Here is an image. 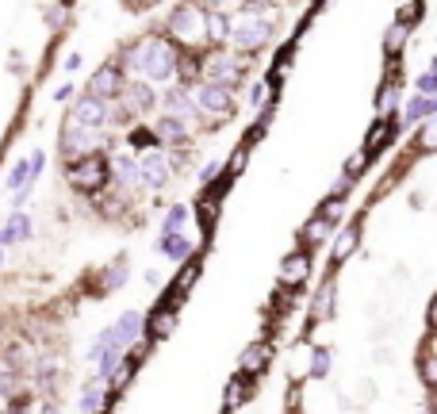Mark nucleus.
Returning <instances> with one entry per match:
<instances>
[{
	"label": "nucleus",
	"mask_w": 437,
	"mask_h": 414,
	"mask_svg": "<svg viewBox=\"0 0 437 414\" xmlns=\"http://www.w3.org/2000/svg\"><path fill=\"white\" fill-rule=\"evenodd\" d=\"M127 62H131V69H142V73H150L154 81H166L177 66V54L161 39H146L142 46H134V54Z\"/></svg>",
	"instance_id": "f257e3e1"
},
{
	"label": "nucleus",
	"mask_w": 437,
	"mask_h": 414,
	"mask_svg": "<svg viewBox=\"0 0 437 414\" xmlns=\"http://www.w3.org/2000/svg\"><path fill=\"white\" fill-rule=\"evenodd\" d=\"M119 357H123V349H119V341L112 338V330H107V334H100V341L92 345L89 361H92V368H96L100 376H107V372H112V365H116Z\"/></svg>",
	"instance_id": "f03ea898"
},
{
	"label": "nucleus",
	"mask_w": 437,
	"mask_h": 414,
	"mask_svg": "<svg viewBox=\"0 0 437 414\" xmlns=\"http://www.w3.org/2000/svg\"><path fill=\"white\" fill-rule=\"evenodd\" d=\"M104 177H107L104 161H100V158H89V161H81V165H77L73 173H69V181H73L77 188L92 192V188H100V184H104Z\"/></svg>",
	"instance_id": "7ed1b4c3"
},
{
	"label": "nucleus",
	"mask_w": 437,
	"mask_h": 414,
	"mask_svg": "<svg viewBox=\"0 0 437 414\" xmlns=\"http://www.w3.org/2000/svg\"><path fill=\"white\" fill-rule=\"evenodd\" d=\"M139 177H146V184H166L169 181V158L161 154V150H150L146 158L139 161Z\"/></svg>",
	"instance_id": "20e7f679"
},
{
	"label": "nucleus",
	"mask_w": 437,
	"mask_h": 414,
	"mask_svg": "<svg viewBox=\"0 0 437 414\" xmlns=\"http://www.w3.org/2000/svg\"><path fill=\"white\" fill-rule=\"evenodd\" d=\"M66 154H89L92 146H100V134L92 131V127H81V123H73V127H66Z\"/></svg>",
	"instance_id": "39448f33"
},
{
	"label": "nucleus",
	"mask_w": 437,
	"mask_h": 414,
	"mask_svg": "<svg viewBox=\"0 0 437 414\" xmlns=\"http://www.w3.org/2000/svg\"><path fill=\"white\" fill-rule=\"evenodd\" d=\"M196 108H204V111H231V92L223 89V84H199V104Z\"/></svg>",
	"instance_id": "423d86ee"
},
{
	"label": "nucleus",
	"mask_w": 437,
	"mask_h": 414,
	"mask_svg": "<svg viewBox=\"0 0 437 414\" xmlns=\"http://www.w3.org/2000/svg\"><path fill=\"white\" fill-rule=\"evenodd\" d=\"M77 123L81 127H96V123H104L107 119V108H104V100L100 96H89V100H81V104H77Z\"/></svg>",
	"instance_id": "0eeeda50"
},
{
	"label": "nucleus",
	"mask_w": 437,
	"mask_h": 414,
	"mask_svg": "<svg viewBox=\"0 0 437 414\" xmlns=\"http://www.w3.org/2000/svg\"><path fill=\"white\" fill-rule=\"evenodd\" d=\"M139 330H142V315H139V311H127V315L119 318L116 326H112V338H116V341H119V349H123L127 341L139 338Z\"/></svg>",
	"instance_id": "6e6552de"
},
{
	"label": "nucleus",
	"mask_w": 437,
	"mask_h": 414,
	"mask_svg": "<svg viewBox=\"0 0 437 414\" xmlns=\"http://www.w3.org/2000/svg\"><path fill=\"white\" fill-rule=\"evenodd\" d=\"M199 12L196 8H181L173 16V35H181V39H196V31H199Z\"/></svg>",
	"instance_id": "1a4fd4ad"
},
{
	"label": "nucleus",
	"mask_w": 437,
	"mask_h": 414,
	"mask_svg": "<svg viewBox=\"0 0 437 414\" xmlns=\"http://www.w3.org/2000/svg\"><path fill=\"white\" fill-rule=\"evenodd\" d=\"M265 39H269V24H249V19H246V24L238 27V46H242V50L261 46Z\"/></svg>",
	"instance_id": "9d476101"
},
{
	"label": "nucleus",
	"mask_w": 437,
	"mask_h": 414,
	"mask_svg": "<svg viewBox=\"0 0 437 414\" xmlns=\"http://www.w3.org/2000/svg\"><path fill=\"white\" fill-rule=\"evenodd\" d=\"M27 234H31V223H27V215H12L8 223H4V231H0V246H4V242H24Z\"/></svg>",
	"instance_id": "9b49d317"
},
{
	"label": "nucleus",
	"mask_w": 437,
	"mask_h": 414,
	"mask_svg": "<svg viewBox=\"0 0 437 414\" xmlns=\"http://www.w3.org/2000/svg\"><path fill=\"white\" fill-rule=\"evenodd\" d=\"M112 92H119V73L116 69H100L96 77H92V96H112Z\"/></svg>",
	"instance_id": "f8f14e48"
},
{
	"label": "nucleus",
	"mask_w": 437,
	"mask_h": 414,
	"mask_svg": "<svg viewBox=\"0 0 437 414\" xmlns=\"http://www.w3.org/2000/svg\"><path fill=\"white\" fill-rule=\"evenodd\" d=\"M157 249L161 253H169V257H184L192 249V238H181V234H166V238L157 242Z\"/></svg>",
	"instance_id": "ddd939ff"
},
{
	"label": "nucleus",
	"mask_w": 437,
	"mask_h": 414,
	"mask_svg": "<svg viewBox=\"0 0 437 414\" xmlns=\"http://www.w3.org/2000/svg\"><path fill=\"white\" fill-rule=\"evenodd\" d=\"M284 284H299L307 276V257L303 253H296V257H288V261H284Z\"/></svg>",
	"instance_id": "4468645a"
},
{
	"label": "nucleus",
	"mask_w": 437,
	"mask_h": 414,
	"mask_svg": "<svg viewBox=\"0 0 437 414\" xmlns=\"http://www.w3.org/2000/svg\"><path fill=\"white\" fill-rule=\"evenodd\" d=\"M166 108H173L177 111V116H181V119H192V116H196V104H192V100L188 96H184V92H169V96H166Z\"/></svg>",
	"instance_id": "2eb2a0df"
},
{
	"label": "nucleus",
	"mask_w": 437,
	"mask_h": 414,
	"mask_svg": "<svg viewBox=\"0 0 437 414\" xmlns=\"http://www.w3.org/2000/svg\"><path fill=\"white\" fill-rule=\"evenodd\" d=\"M104 403V380H92L89 388H84V399H81V411L84 414H96V406Z\"/></svg>",
	"instance_id": "dca6fc26"
},
{
	"label": "nucleus",
	"mask_w": 437,
	"mask_h": 414,
	"mask_svg": "<svg viewBox=\"0 0 437 414\" xmlns=\"http://www.w3.org/2000/svg\"><path fill=\"white\" fill-rule=\"evenodd\" d=\"M116 177L123 184H134V181H139V161H134L131 154H119V158H116Z\"/></svg>",
	"instance_id": "f3484780"
},
{
	"label": "nucleus",
	"mask_w": 437,
	"mask_h": 414,
	"mask_svg": "<svg viewBox=\"0 0 437 414\" xmlns=\"http://www.w3.org/2000/svg\"><path fill=\"white\" fill-rule=\"evenodd\" d=\"M150 100H154V96H150V92L142 89V84H131V89H127V108H131V111H142V108L150 104Z\"/></svg>",
	"instance_id": "a211bd4d"
},
{
	"label": "nucleus",
	"mask_w": 437,
	"mask_h": 414,
	"mask_svg": "<svg viewBox=\"0 0 437 414\" xmlns=\"http://www.w3.org/2000/svg\"><path fill=\"white\" fill-rule=\"evenodd\" d=\"M265 357H269V349H265V345L246 349V353H242V368H246V372H249V368H261V365H265Z\"/></svg>",
	"instance_id": "6ab92c4d"
},
{
	"label": "nucleus",
	"mask_w": 437,
	"mask_h": 414,
	"mask_svg": "<svg viewBox=\"0 0 437 414\" xmlns=\"http://www.w3.org/2000/svg\"><path fill=\"white\" fill-rule=\"evenodd\" d=\"M211 73L223 77V81H234V77H238V66H234L231 58H215V62H211Z\"/></svg>",
	"instance_id": "aec40b11"
},
{
	"label": "nucleus",
	"mask_w": 437,
	"mask_h": 414,
	"mask_svg": "<svg viewBox=\"0 0 437 414\" xmlns=\"http://www.w3.org/2000/svg\"><path fill=\"white\" fill-rule=\"evenodd\" d=\"M426 111H434V100H411V104H407V123L426 119Z\"/></svg>",
	"instance_id": "412c9836"
},
{
	"label": "nucleus",
	"mask_w": 437,
	"mask_h": 414,
	"mask_svg": "<svg viewBox=\"0 0 437 414\" xmlns=\"http://www.w3.org/2000/svg\"><path fill=\"white\" fill-rule=\"evenodd\" d=\"M27 181H31V165H27V161H16V165H12L8 184H12V188H24Z\"/></svg>",
	"instance_id": "4be33fe9"
},
{
	"label": "nucleus",
	"mask_w": 437,
	"mask_h": 414,
	"mask_svg": "<svg viewBox=\"0 0 437 414\" xmlns=\"http://www.w3.org/2000/svg\"><path fill=\"white\" fill-rule=\"evenodd\" d=\"M353 246H357V226H349L346 234L338 238V246H334V253L338 257H346V253H353Z\"/></svg>",
	"instance_id": "5701e85b"
},
{
	"label": "nucleus",
	"mask_w": 437,
	"mask_h": 414,
	"mask_svg": "<svg viewBox=\"0 0 437 414\" xmlns=\"http://www.w3.org/2000/svg\"><path fill=\"white\" fill-rule=\"evenodd\" d=\"M184 219H188V207H173L166 215V234H177V226H181Z\"/></svg>",
	"instance_id": "b1692460"
},
{
	"label": "nucleus",
	"mask_w": 437,
	"mask_h": 414,
	"mask_svg": "<svg viewBox=\"0 0 437 414\" xmlns=\"http://www.w3.org/2000/svg\"><path fill=\"white\" fill-rule=\"evenodd\" d=\"M157 134H161V138H181L184 127L177 123V119H161V123H157Z\"/></svg>",
	"instance_id": "393cba45"
},
{
	"label": "nucleus",
	"mask_w": 437,
	"mask_h": 414,
	"mask_svg": "<svg viewBox=\"0 0 437 414\" xmlns=\"http://www.w3.org/2000/svg\"><path fill=\"white\" fill-rule=\"evenodd\" d=\"M211 35H215V39H226V35H231V24H226L223 16H215L211 19Z\"/></svg>",
	"instance_id": "a878e982"
},
{
	"label": "nucleus",
	"mask_w": 437,
	"mask_h": 414,
	"mask_svg": "<svg viewBox=\"0 0 437 414\" xmlns=\"http://www.w3.org/2000/svg\"><path fill=\"white\" fill-rule=\"evenodd\" d=\"M403 35H407V24L391 27V31H388V50H395V46H399V42H403Z\"/></svg>",
	"instance_id": "bb28decb"
},
{
	"label": "nucleus",
	"mask_w": 437,
	"mask_h": 414,
	"mask_svg": "<svg viewBox=\"0 0 437 414\" xmlns=\"http://www.w3.org/2000/svg\"><path fill=\"white\" fill-rule=\"evenodd\" d=\"M326 231H330V223H326V219H319V223H311V226H307V234H311V238H322Z\"/></svg>",
	"instance_id": "cd10ccee"
},
{
	"label": "nucleus",
	"mask_w": 437,
	"mask_h": 414,
	"mask_svg": "<svg viewBox=\"0 0 437 414\" xmlns=\"http://www.w3.org/2000/svg\"><path fill=\"white\" fill-rule=\"evenodd\" d=\"M326 361H330V357H326V349H319V353H314V376L326 372Z\"/></svg>",
	"instance_id": "c85d7f7f"
},
{
	"label": "nucleus",
	"mask_w": 437,
	"mask_h": 414,
	"mask_svg": "<svg viewBox=\"0 0 437 414\" xmlns=\"http://www.w3.org/2000/svg\"><path fill=\"white\" fill-rule=\"evenodd\" d=\"M169 326H173V315H157V323H154V330H157V334H166Z\"/></svg>",
	"instance_id": "c756f323"
},
{
	"label": "nucleus",
	"mask_w": 437,
	"mask_h": 414,
	"mask_svg": "<svg viewBox=\"0 0 437 414\" xmlns=\"http://www.w3.org/2000/svg\"><path fill=\"white\" fill-rule=\"evenodd\" d=\"M418 89H422V92H426V96H429V92L437 89V84H434V73H426V77H422V81H418Z\"/></svg>",
	"instance_id": "7c9ffc66"
},
{
	"label": "nucleus",
	"mask_w": 437,
	"mask_h": 414,
	"mask_svg": "<svg viewBox=\"0 0 437 414\" xmlns=\"http://www.w3.org/2000/svg\"><path fill=\"white\" fill-rule=\"evenodd\" d=\"M12 388H16V384H12V376H8V372H0V395H8Z\"/></svg>",
	"instance_id": "2f4dec72"
},
{
	"label": "nucleus",
	"mask_w": 437,
	"mask_h": 414,
	"mask_svg": "<svg viewBox=\"0 0 437 414\" xmlns=\"http://www.w3.org/2000/svg\"><path fill=\"white\" fill-rule=\"evenodd\" d=\"M361 165H364V158H353V161L346 165V177H357V173H361Z\"/></svg>",
	"instance_id": "473e14b6"
},
{
	"label": "nucleus",
	"mask_w": 437,
	"mask_h": 414,
	"mask_svg": "<svg viewBox=\"0 0 437 414\" xmlns=\"http://www.w3.org/2000/svg\"><path fill=\"white\" fill-rule=\"evenodd\" d=\"M0 265H4V249H0Z\"/></svg>",
	"instance_id": "72a5a7b5"
},
{
	"label": "nucleus",
	"mask_w": 437,
	"mask_h": 414,
	"mask_svg": "<svg viewBox=\"0 0 437 414\" xmlns=\"http://www.w3.org/2000/svg\"><path fill=\"white\" fill-rule=\"evenodd\" d=\"M142 4H154V0H142Z\"/></svg>",
	"instance_id": "f704fd0d"
},
{
	"label": "nucleus",
	"mask_w": 437,
	"mask_h": 414,
	"mask_svg": "<svg viewBox=\"0 0 437 414\" xmlns=\"http://www.w3.org/2000/svg\"><path fill=\"white\" fill-rule=\"evenodd\" d=\"M207 4H215V0H207Z\"/></svg>",
	"instance_id": "c9c22d12"
}]
</instances>
